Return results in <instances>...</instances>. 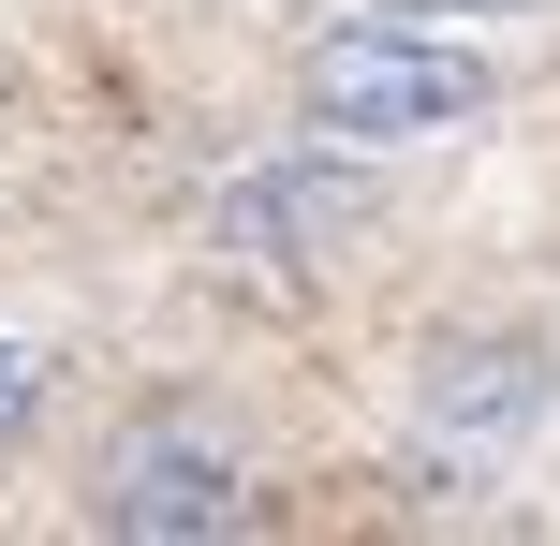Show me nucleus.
I'll return each mask as SVG.
<instances>
[{"label":"nucleus","mask_w":560,"mask_h":546,"mask_svg":"<svg viewBox=\"0 0 560 546\" xmlns=\"http://www.w3.org/2000/svg\"><path fill=\"white\" fill-rule=\"evenodd\" d=\"M310 118L354 133V148L457 133V118H487V59L413 45V30H339V45H310Z\"/></svg>","instance_id":"obj_1"},{"label":"nucleus","mask_w":560,"mask_h":546,"mask_svg":"<svg viewBox=\"0 0 560 546\" xmlns=\"http://www.w3.org/2000/svg\"><path fill=\"white\" fill-rule=\"evenodd\" d=\"M207 236H222V266H252V281H325L369 236V177L354 163H252Z\"/></svg>","instance_id":"obj_2"},{"label":"nucleus","mask_w":560,"mask_h":546,"mask_svg":"<svg viewBox=\"0 0 560 546\" xmlns=\"http://www.w3.org/2000/svg\"><path fill=\"white\" fill-rule=\"evenodd\" d=\"M30 399H45V355H30V340H0V443L30 429Z\"/></svg>","instance_id":"obj_5"},{"label":"nucleus","mask_w":560,"mask_h":546,"mask_svg":"<svg viewBox=\"0 0 560 546\" xmlns=\"http://www.w3.org/2000/svg\"><path fill=\"white\" fill-rule=\"evenodd\" d=\"M532 414H546V355L532 340H443V355H428V429H443L457 458L516 443Z\"/></svg>","instance_id":"obj_4"},{"label":"nucleus","mask_w":560,"mask_h":546,"mask_svg":"<svg viewBox=\"0 0 560 546\" xmlns=\"http://www.w3.org/2000/svg\"><path fill=\"white\" fill-rule=\"evenodd\" d=\"M104 532L118 546H222V532H252V488H236L222 443L148 429V443H118V473H104Z\"/></svg>","instance_id":"obj_3"}]
</instances>
